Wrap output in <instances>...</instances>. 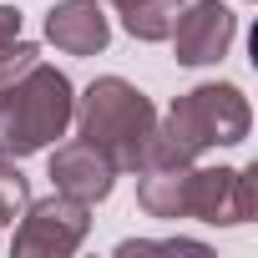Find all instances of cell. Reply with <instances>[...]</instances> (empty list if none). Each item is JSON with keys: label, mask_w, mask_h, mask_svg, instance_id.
<instances>
[{"label": "cell", "mask_w": 258, "mask_h": 258, "mask_svg": "<svg viewBox=\"0 0 258 258\" xmlns=\"http://www.w3.org/2000/svg\"><path fill=\"white\" fill-rule=\"evenodd\" d=\"M253 132V106L233 81H203L182 91L142 152V167H187L213 147H238Z\"/></svg>", "instance_id": "cell-1"}, {"label": "cell", "mask_w": 258, "mask_h": 258, "mask_svg": "<svg viewBox=\"0 0 258 258\" xmlns=\"http://www.w3.org/2000/svg\"><path fill=\"white\" fill-rule=\"evenodd\" d=\"M71 126H76V137H86L91 147H101L116 162V172H137L142 152L157 132V106L126 76H96L76 96Z\"/></svg>", "instance_id": "cell-2"}, {"label": "cell", "mask_w": 258, "mask_h": 258, "mask_svg": "<svg viewBox=\"0 0 258 258\" xmlns=\"http://www.w3.org/2000/svg\"><path fill=\"white\" fill-rule=\"evenodd\" d=\"M76 111V86L66 71H56L51 61H36L21 81H11L0 91V157H36L46 152L56 137H66Z\"/></svg>", "instance_id": "cell-3"}, {"label": "cell", "mask_w": 258, "mask_h": 258, "mask_svg": "<svg viewBox=\"0 0 258 258\" xmlns=\"http://www.w3.org/2000/svg\"><path fill=\"white\" fill-rule=\"evenodd\" d=\"M258 213V162L248 167H187L182 177V218L213 223V228H238L253 223Z\"/></svg>", "instance_id": "cell-4"}, {"label": "cell", "mask_w": 258, "mask_h": 258, "mask_svg": "<svg viewBox=\"0 0 258 258\" xmlns=\"http://www.w3.org/2000/svg\"><path fill=\"white\" fill-rule=\"evenodd\" d=\"M11 228H16V258H66L86 243L91 208L66 192H51V198L26 203V213Z\"/></svg>", "instance_id": "cell-5"}, {"label": "cell", "mask_w": 258, "mask_h": 258, "mask_svg": "<svg viewBox=\"0 0 258 258\" xmlns=\"http://www.w3.org/2000/svg\"><path fill=\"white\" fill-rule=\"evenodd\" d=\"M233 36H238V16L223 0H192L177 11V26L167 41L177 51V66H218L233 51Z\"/></svg>", "instance_id": "cell-6"}, {"label": "cell", "mask_w": 258, "mask_h": 258, "mask_svg": "<svg viewBox=\"0 0 258 258\" xmlns=\"http://www.w3.org/2000/svg\"><path fill=\"white\" fill-rule=\"evenodd\" d=\"M116 177H121L116 162L101 147H91L86 137L56 142V152H51V187L66 192V198H76V203H86V208L106 203L111 187H116Z\"/></svg>", "instance_id": "cell-7"}, {"label": "cell", "mask_w": 258, "mask_h": 258, "mask_svg": "<svg viewBox=\"0 0 258 258\" xmlns=\"http://www.w3.org/2000/svg\"><path fill=\"white\" fill-rule=\"evenodd\" d=\"M46 41L66 56H101L111 46V21L101 0H56L46 11Z\"/></svg>", "instance_id": "cell-8"}, {"label": "cell", "mask_w": 258, "mask_h": 258, "mask_svg": "<svg viewBox=\"0 0 258 258\" xmlns=\"http://www.w3.org/2000/svg\"><path fill=\"white\" fill-rule=\"evenodd\" d=\"M187 167H137V203H142L147 218H182V177H187Z\"/></svg>", "instance_id": "cell-9"}, {"label": "cell", "mask_w": 258, "mask_h": 258, "mask_svg": "<svg viewBox=\"0 0 258 258\" xmlns=\"http://www.w3.org/2000/svg\"><path fill=\"white\" fill-rule=\"evenodd\" d=\"M182 6H187V0H126V6H116V16H121V31L132 36V41L157 46V41L172 36Z\"/></svg>", "instance_id": "cell-10"}, {"label": "cell", "mask_w": 258, "mask_h": 258, "mask_svg": "<svg viewBox=\"0 0 258 258\" xmlns=\"http://www.w3.org/2000/svg\"><path fill=\"white\" fill-rule=\"evenodd\" d=\"M31 203V187H26V172L11 162V157H0V228H11Z\"/></svg>", "instance_id": "cell-11"}, {"label": "cell", "mask_w": 258, "mask_h": 258, "mask_svg": "<svg viewBox=\"0 0 258 258\" xmlns=\"http://www.w3.org/2000/svg\"><path fill=\"white\" fill-rule=\"evenodd\" d=\"M116 253L121 258H137V253H192V258H213V248L198 243V238H126V243H116Z\"/></svg>", "instance_id": "cell-12"}, {"label": "cell", "mask_w": 258, "mask_h": 258, "mask_svg": "<svg viewBox=\"0 0 258 258\" xmlns=\"http://www.w3.org/2000/svg\"><path fill=\"white\" fill-rule=\"evenodd\" d=\"M36 61H41V46H36V41H26V36L6 41V46H0V91H6L11 81H21Z\"/></svg>", "instance_id": "cell-13"}, {"label": "cell", "mask_w": 258, "mask_h": 258, "mask_svg": "<svg viewBox=\"0 0 258 258\" xmlns=\"http://www.w3.org/2000/svg\"><path fill=\"white\" fill-rule=\"evenodd\" d=\"M21 26H26V16H21L16 6H0V46L16 41V36H21Z\"/></svg>", "instance_id": "cell-14"}, {"label": "cell", "mask_w": 258, "mask_h": 258, "mask_svg": "<svg viewBox=\"0 0 258 258\" xmlns=\"http://www.w3.org/2000/svg\"><path fill=\"white\" fill-rule=\"evenodd\" d=\"M101 6H126V0H101Z\"/></svg>", "instance_id": "cell-15"}]
</instances>
